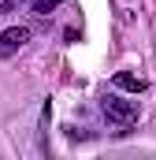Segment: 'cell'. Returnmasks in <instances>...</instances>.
<instances>
[{"label":"cell","instance_id":"3957f363","mask_svg":"<svg viewBox=\"0 0 156 160\" xmlns=\"http://www.w3.org/2000/svg\"><path fill=\"white\" fill-rule=\"evenodd\" d=\"M115 86L126 89V93H141V89H145V78H141V75H130V71H119V75H115Z\"/></svg>","mask_w":156,"mask_h":160},{"label":"cell","instance_id":"5b68a950","mask_svg":"<svg viewBox=\"0 0 156 160\" xmlns=\"http://www.w3.org/2000/svg\"><path fill=\"white\" fill-rule=\"evenodd\" d=\"M15 11V0H0V15H11Z\"/></svg>","mask_w":156,"mask_h":160},{"label":"cell","instance_id":"277c9868","mask_svg":"<svg viewBox=\"0 0 156 160\" xmlns=\"http://www.w3.org/2000/svg\"><path fill=\"white\" fill-rule=\"evenodd\" d=\"M56 4H60V0H34V11H37V15H48Z\"/></svg>","mask_w":156,"mask_h":160},{"label":"cell","instance_id":"6da1fadb","mask_svg":"<svg viewBox=\"0 0 156 160\" xmlns=\"http://www.w3.org/2000/svg\"><path fill=\"white\" fill-rule=\"evenodd\" d=\"M100 108H104V116L112 123H119V127H130V123H138V104L134 101H126V97H104L100 101Z\"/></svg>","mask_w":156,"mask_h":160},{"label":"cell","instance_id":"7a4b0ae2","mask_svg":"<svg viewBox=\"0 0 156 160\" xmlns=\"http://www.w3.org/2000/svg\"><path fill=\"white\" fill-rule=\"evenodd\" d=\"M26 41H30V30H26V26H11V30H4V34H0V60L15 56Z\"/></svg>","mask_w":156,"mask_h":160}]
</instances>
